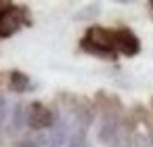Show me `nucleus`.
I'll return each instance as SVG.
<instances>
[{
    "label": "nucleus",
    "instance_id": "obj_1",
    "mask_svg": "<svg viewBox=\"0 0 153 147\" xmlns=\"http://www.w3.org/2000/svg\"><path fill=\"white\" fill-rule=\"evenodd\" d=\"M84 46L94 53H111L115 49V32L103 28H90L84 38Z\"/></svg>",
    "mask_w": 153,
    "mask_h": 147
},
{
    "label": "nucleus",
    "instance_id": "obj_2",
    "mask_svg": "<svg viewBox=\"0 0 153 147\" xmlns=\"http://www.w3.org/2000/svg\"><path fill=\"white\" fill-rule=\"evenodd\" d=\"M115 49L124 55H136L138 53V40L132 32L120 30V32H115Z\"/></svg>",
    "mask_w": 153,
    "mask_h": 147
},
{
    "label": "nucleus",
    "instance_id": "obj_3",
    "mask_svg": "<svg viewBox=\"0 0 153 147\" xmlns=\"http://www.w3.org/2000/svg\"><path fill=\"white\" fill-rule=\"evenodd\" d=\"M21 19L17 15L15 9H4L2 13H0V36H11L17 32Z\"/></svg>",
    "mask_w": 153,
    "mask_h": 147
},
{
    "label": "nucleus",
    "instance_id": "obj_4",
    "mask_svg": "<svg viewBox=\"0 0 153 147\" xmlns=\"http://www.w3.org/2000/svg\"><path fill=\"white\" fill-rule=\"evenodd\" d=\"M51 120H53V116H51V111L46 107H42L40 103L32 105V109H30V122H32L34 128H44V126L51 124Z\"/></svg>",
    "mask_w": 153,
    "mask_h": 147
},
{
    "label": "nucleus",
    "instance_id": "obj_5",
    "mask_svg": "<svg viewBox=\"0 0 153 147\" xmlns=\"http://www.w3.org/2000/svg\"><path fill=\"white\" fill-rule=\"evenodd\" d=\"M11 82H13V88H15V90H23V88L27 86V78H25L23 74H19V72H15V74L11 76Z\"/></svg>",
    "mask_w": 153,
    "mask_h": 147
}]
</instances>
